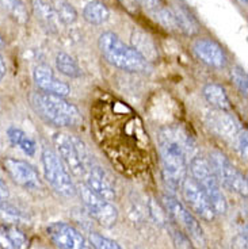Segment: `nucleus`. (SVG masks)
<instances>
[{
  "instance_id": "obj_10",
  "label": "nucleus",
  "mask_w": 248,
  "mask_h": 249,
  "mask_svg": "<svg viewBox=\"0 0 248 249\" xmlns=\"http://www.w3.org/2000/svg\"><path fill=\"white\" fill-rule=\"evenodd\" d=\"M180 188L183 194V199L194 214H197L201 219L208 221V222H211L216 218L217 214L208 199L206 194L192 178L186 176L180 184Z\"/></svg>"
},
{
  "instance_id": "obj_5",
  "label": "nucleus",
  "mask_w": 248,
  "mask_h": 249,
  "mask_svg": "<svg viewBox=\"0 0 248 249\" xmlns=\"http://www.w3.org/2000/svg\"><path fill=\"white\" fill-rule=\"evenodd\" d=\"M53 143L60 156V160L65 165L69 172L77 178H83L86 171L91 165V157L88 153L84 142L74 136H68L65 133H56L53 136Z\"/></svg>"
},
{
  "instance_id": "obj_21",
  "label": "nucleus",
  "mask_w": 248,
  "mask_h": 249,
  "mask_svg": "<svg viewBox=\"0 0 248 249\" xmlns=\"http://www.w3.org/2000/svg\"><path fill=\"white\" fill-rule=\"evenodd\" d=\"M7 136L10 142L13 143L14 146H19L20 149L23 150V153L27 156H34L36 155V150H37V143L36 141L30 138L25 131L20 130L15 126H11L8 130H7Z\"/></svg>"
},
{
  "instance_id": "obj_31",
  "label": "nucleus",
  "mask_w": 248,
  "mask_h": 249,
  "mask_svg": "<svg viewBox=\"0 0 248 249\" xmlns=\"http://www.w3.org/2000/svg\"><path fill=\"white\" fill-rule=\"evenodd\" d=\"M171 237H172V241H174V245L176 249H194L192 247L190 238L183 233L179 229L176 228H171Z\"/></svg>"
},
{
  "instance_id": "obj_29",
  "label": "nucleus",
  "mask_w": 248,
  "mask_h": 249,
  "mask_svg": "<svg viewBox=\"0 0 248 249\" xmlns=\"http://www.w3.org/2000/svg\"><path fill=\"white\" fill-rule=\"evenodd\" d=\"M230 76H232V81H233V84L237 87L239 92L244 95V96H247V73L244 72V69H242L240 67H235V68L232 69V72H230Z\"/></svg>"
},
{
  "instance_id": "obj_36",
  "label": "nucleus",
  "mask_w": 248,
  "mask_h": 249,
  "mask_svg": "<svg viewBox=\"0 0 248 249\" xmlns=\"http://www.w3.org/2000/svg\"><path fill=\"white\" fill-rule=\"evenodd\" d=\"M8 195H10V191H8V188L7 186L3 183V181L0 180V199H7L8 198Z\"/></svg>"
},
{
  "instance_id": "obj_26",
  "label": "nucleus",
  "mask_w": 248,
  "mask_h": 249,
  "mask_svg": "<svg viewBox=\"0 0 248 249\" xmlns=\"http://www.w3.org/2000/svg\"><path fill=\"white\" fill-rule=\"evenodd\" d=\"M172 13H174L175 22L178 26V31L186 34V36L197 34V31H198L197 23L191 18V15H189L187 11H185L183 8H175V10H172Z\"/></svg>"
},
{
  "instance_id": "obj_1",
  "label": "nucleus",
  "mask_w": 248,
  "mask_h": 249,
  "mask_svg": "<svg viewBox=\"0 0 248 249\" xmlns=\"http://www.w3.org/2000/svg\"><path fill=\"white\" fill-rule=\"evenodd\" d=\"M96 121L100 142L122 136L115 159L122 162L124 168H138L141 161L148 160L149 138L144 129L143 121L133 108L119 100L105 103Z\"/></svg>"
},
{
  "instance_id": "obj_30",
  "label": "nucleus",
  "mask_w": 248,
  "mask_h": 249,
  "mask_svg": "<svg viewBox=\"0 0 248 249\" xmlns=\"http://www.w3.org/2000/svg\"><path fill=\"white\" fill-rule=\"evenodd\" d=\"M90 244L93 245L94 249H122L115 241L100 236L98 233H93L90 236Z\"/></svg>"
},
{
  "instance_id": "obj_13",
  "label": "nucleus",
  "mask_w": 248,
  "mask_h": 249,
  "mask_svg": "<svg viewBox=\"0 0 248 249\" xmlns=\"http://www.w3.org/2000/svg\"><path fill=\"white\" fill-rule=\"evenodd\" d=\"M50 241L58 249H86L87 244L84 237L65 222H55L48 228Z\"/></svg>"
},
{
  "instance_id": "obj_37",
  "label": "nucleus",
  "mask_w": 248,
  "mask_h": 249,
  "mask_svg": "<svg viewBox=\"0 0 248 249\" xmlns=\"http://www.w3.org/2000/svg\"><path fill=\"white\" fill-rule=\"evenodd\" d=\"M4 75H6V64H4L3 58L0 56V80L4 77Z\"/></svg>"
},
{
  "instance_id": "obj_20",
  "label": "nucleus",
  "mask_w": 248,
  "mask_h": 249,
  "mask_svg": "<svg viewBox=\"0 0 248 249\" xmlns=\"http://www.w3.org/2000/svg\"><path fill=\"white\" fill-rule=\"evenodd\" d=\"M31 7H33V11L36 14L38 20L48 30L57 31V26H58L60 20L57 19L56 14L53 11L52 6L46 4L44 0H31Z\"/></svg>"
},
{
  "instance_id": "obj_39",
  "label": "nucleus",
  "mask_w": 248,
  "mask_h": 249,
  "mask_svg": "<svg viewBox=\"0 0 248 249\" xmlns=\"http://www.w3.org/2000/svg\"><path fill=\"white\" fill-rule=\"evenodd\" d=\"M3 46V39H1V37H0V48Z\"/></svg>"
},
{
  "instance_id": "obj_4",
  "label": "nucleus",
  "mask_w": 248,
  "mask_h": 249,
  "mask_svg": "<svg viewBox=\"0 0 248 249\" xmlns=\"http://www.w3.org/2000/svg\"><path fill=\"white\" fill-rule=\"evenodd\" d=\"M98 44L102 56L115 68L126 72H143L148 68V61H145L136 50L121 41L112 31L103 33Z\"/></svg>"
},
{
  "instance_id": "obj_12",
  "label": "nucleus",
  "mask_w": 248,
  "mask_h": 249,
  "mask_svg": "<svg viewBox=\"0 0 248 249\" xmlns=\"http://www.w3.org/2000/svg\"><path fill=\"white\" fill-rule=\"evenodd\" d=\"M1 164H3V168L8 174V176L18 186L29 188V190H36L41 186L39 175L36 171V168L30 165L29 162L18 160V159L7 157L1 161Z\"/></svg>"
},
{
  "instance_id": "obj_22",
  "label": "nucleus",
  "mask_w": 248,
  "mask_h": 249,
  "mask_svg": "<svg viewBox=\"0 0 248 249\" xmlns=\"http://www.w3.org/2000/svg\"><path fill=\"white\" fill-rule=\"evenodd\" d=\"M110 17L109 8L102 1H90L83 10V18L91 25H102Z\"/></svg>"
},
{
  "instance_id": "obj_38",
  "label": "nucleus",
  "mask_w": 248,
  "mask_h": 249,
  "mask_svg": "<svg viewBox=\"0 0 248 249\" xmlns=\"http://www.w3.org/2000/svg\"><path fill=\"white\" fill-rule=\"evenodd\" d=\"M240 1H242L243 4H247V3H248V0H240Z\"/></svg>"
},
{
  "instance_id": "obj_27",
  "label": "nucleus",
  "mask_w": 248,
  "mask_h": 249,
  "mask_svg": "<svg viewBox=\"0 0 248 249\" xmlns=\"http://www.w3.org/2000/svg\"><path fill=\"white\" fill-rule=\"evenodd\" d=\"M0 6L3 7L7 13L10 14L20 25H25L29 20L27 10L20 0H0Z\"/></svg>"
},
{
  "instance_id": "obj_2",
  "label": "nucleus",
  "mask_w": 248,
  "mask_h": 249,
  "mask_svg": "<svg viewBox=\"0 0 248 249\" xmlns=\"http://www.w3.org/2000/svg\"><path fill=\"white\" fill-rule=\"evenodd\" d=\"M159 152L164 180L171 188L176 190L187 176L190 140L179 129L167 127L160 133Z\"/></svg>"
},
{
  "instance_id": "obj_24",
  "label": "nucleus",
  "mask_w": 248,
  "mask_h": 249,
  "mask_svg": "<svg viewBox=\"0 0 248 249\" xmlns=\"http://www.w3.org/2000/svg\"><path fill=\"white\" fill-rule=\"evenodd\" d=\"M56 67L62 75L72 77V79H77V77L81 76V69L77 61L72 56H69L68 53H65V52H60L57 54Z\"/></svg>"
},
{
  "instance_id": "obj_6",
  "label": "nucleus",
  "mask_w": 248,
  "mask_h": 249,
  "mask_svg": "<svg viewBox=\"0 0 248 249\" xmlns=\"http://www.w3.org/2000/svg\"><path fill=\"white\" fill-rule=\"evenodd\" d=\"M189 167L191 171V178L204 190L216 214H225L228 205L221 190V184L211 168L209 160L201 156H195L190 160Z\"/></svg>"
},
{
  "instance_id": "obj_19",
  "label": "nucleus",
  "mask_w": 248,
  "mask_h": 249,
  "mask_svg": "<svg viewBox=\"0 0 248 249\" xmlns=\"http://www.w3.org/2000/svg\"><path fill=\"white\" fill-rule=\"evenodd\" d=\"M204 98L206 99V102L210 105L211 107H214L216 110H220V111H227L230 108V102L228 95L225 92L220 84H216V83H209L204 87Z\"/></svg>"
},
{
  "instance_id": "obj_33",
  "label": "nucleus",
  "mask_w": 248,
  "mask_h": 249,
  "mask_svg": "<svg viewBox=\"0 0 248 249\" xmlns=\"http://www.w3.org/2000/svg\"><path fill=\"white\" fill-rule=\"evenodd\" d=\"M141 6H144L147 10H151V11H153V10H157V8H160L161 6V0H137Z\"/></svg>"
},
{
  "instance_id": "obj_28",
  "label": "nucleus",
  "mask_w": 248,
  "mask_h": 249,
  "mask_svg": "<svg viewBox=\"0 0 248 249\" xmlns=\"http://www.w3.org/2000/svg\"><path fill=\"white\" fill-rule=\"evenodd\" d=\"M156 18L159 20L163 27H166L168 30L171 31H178V26L175 22V17L172 10H168V8H157L156 10Z\"/></svg>"
},
{
  "instance_id": "obj_23",
  "label": "nucleus",
  "mask_w": 248,
  "mask_h": 249,
  "mask_svg": "<svg viewBox=\"0 0 248 249\" xmlns=\"http://www.w3.org/2000/svg\"><path fill=\"white\" fill-rule=\"evenodd\" d=\"M211 126L225 137H236V134H237L235 119L225 111L218 110L217 115L211 117Z\"/></svg>"
},
{
  "instance_id": "obj_8",
  "label": "nucleus",
  "mask_w": 248,
  "mask_h": 249,
  "mask_svg": "<svg viewBox=\"0 0 248 249\" xmlns=\"http://www.w3.org/2000/svg\"><path fill=\"white\" fill-rule=\"evenodd\" d=\"M210 165L217 176L220 184H224L228 190L247 196V180L243 174L228 160V157L221 152H211Z\"/></svg>"
},
{
  "instance_id": "obj_17",
  "label": "nucleus",
  "mask_w": 248,
  "mask_h": 249,
  "mask_svg": "<svg viewBox=\"0 0 248 249\" xmlns=\"http://www.w3.org/2000/svg\"><path fill=\"white\" fill-rule=\"evenodd\" d=\"M29 240L15 225H0V249H27Z\"/></svg>"
},
{
  "instance_id": "obj_7",
  "label": "nucleus",
  "mask_w": 248,
  "mask_h": 249,
  "mask_svg": "<svg viewBox=\"0 0 248 249\" xmlns=\"http://www.w3.org/2000/svg\"><path fill=\"white\" fill-rule=\"evenodd\" d=\"M42 165L45 179L53 187V190L64 196H74L76 194V187L71 179L68 169L50 148H44L42 150Z\"/></svg>"
},
{
  "instance_id": "obj_25",
  "label": "nucleus",
  "mask_w": 248,
  "mask_h": 249,
  "mask_svg": "<svg viewBox=\"0 0 248 249\" xmlns=\"http://www.w3.org/2000/svg\"><path fill=\"white\" fill-rule=\"evenodd\" d=\"M50 6L56 14L57 19L64 25H72L77 19V11L67 0H52Z\"/></svg>"
},
{
  "instance_id": "obj_18",
  "label": "nucleus",
  "mask_w": 248,
  "mask_h": 249,
  "mask_svg": "<svg viewBox=\"0 0 248 249\" xmlns=\"http://www.w3.org/2000/svg\"><path fill=\"white\" fill-rule=\"evenodd\" d=\"M132 48L136 50L145 61H153L157 57V49H156L153 39L143 30L137 29L132 33Z\"/></svg>"
},
{
  "instance_id": "obj_35",
  "label": "nucleus",
  "mask_w": 248,
  "mask_h": 249,
  "mask_svg": "<svg viewBox=\"0 0 248 249\" xmlns=\"http://www.w3.org/2000/svg\"><path fill=\"white\" fill-rule=\"evenodd\" d=\"M121 3H122V7L126 8L128 11H131V13H133L134 10L137 11V0H121Z\"/></svg>"
},
{
  "instance_id": "obj_9",
  "label": "nucleus",
  "mask_w": 248,
  "mask_h": 249,
  "mask_svg": "<svg viewBox=\"0 0 248 249\" xmlns=\"http://www.w3.org/2000/svg\"><path fill=\"white\" fill-rule=\"evenodd\" d=\"M164 206H166V212L168 213V215L179 225V228H182L185 234L189 238H191L194 243L204 245V231L199 225L198 219L192 215V213L189 212L185 206L171 196H164Z\"/></svg>"
},
{
  "instance_id": "obj_34",
  "label": "nucleus",
  "mask_w": 248,
  "mask_h": 249,
  "mask_svg": "<svg viewBox=\"0 0 248 249\" xmlns=\"http://www.w3.org/2000/svg\"><path fill=\"white\" fill-rule=\"evenodd\" d=\"M233 249H247V237L244 236H237L233 240Z\"/></svg>"
},
{
  "instance_id": "obj_14",
  "label": "nucleus",
  "mask_w": 248,
  "mask_h": 249,
  "mask_svg": "<svg viewBox=\"0 0 248 249\" xmlns=\"http://www.w3.org/2000/svg\"><path fill=\"white\" fill-rule=\"evenodd\" d=\"M84 186H87L93 193L99 195L106 200H113L115 198V190L112 178L105 169L98 165H91L84 174Z\"/></svg>"
},
{
  "instance_id": "obj_16",
  "label": "nucleus",
  "mask_w": 248,
  "mask_h": 249,
  "mask_svg": "<svg viewBox=\"0 0 248 249\" xmlns=\"http://www.w3.org/2000/svg\"><path fill=\"white\" fill-rule=\"evenodd\" d=\"M33 77L37 84V87L44 91V92L53 93V95H58V96H68L71 92V88L67 83L60 81L53 73V71L48 67V65H37L33 72Z\"/></svg>"
},
{
  "instance_id": "obj_32",
  "label": "nucleus",
  "mask_w": 248,
  "mask_h": 249,
  "mask_svg": "<svg viewBox=\"0 0 248 249\" xmlns=\"http://www.w3.org/2000/svg\"><path fill=\"white\" fill-rule=\"evenodd\" d=\"M236 141H237V148L240 150V155L243 156V159H247V131H239L236 134Z\"/></svg>"
},
{
  "instance_id": "obj_11",
  "label": "nucleus",
  "mask_w": 248,
  "mask_h": 249,
  "mask_svg": "<svg viewBox=\"0 0 248 249\" xmlns=\"http://www.w3.org/2000/svg\"><path fill=\"white\" fill-rule=\"evenodd\" d=\"M80 196L83 203L87 207L90 215L102 226L112 228L113 225L117 222L118 212L115 206L110 203V200H106L100 198L99 195L93 193L87 186L80 187Z\"/></svg>"
},
{
  "instance_id": "obj_3",
  "label": "nucleus",
  "mask_w": 248,
  "mask_h": 249,
  "mask_svg": "<svg viewBox=\"0 0 248 249\" xmlns=\"http://www.w3.org/2000/svg\"><path fill=\"white\" fill-rule=\"evenodd\" d=\"M30 103L38 115L57 127L77 126L81 122L79 108L62 96L41 91L30 95Z\"/></svg>"
},
{
  "instance_id": "obj_15",
  "label": "nucleus",
  "mask_w": 248,
  "mask_h": 249,
  "mask_svg": "<svg viewBox=\"0 0 248 249\" xmlns=\"http://www.w3.org/2000/svg\"><path fill=\"white\" fill-rule=\"evenodd\" d=\"M192 50L199 60L211 68H224L227 56L221 46L209 38H198L192 44Z\"/></svg>"
},
{
  "instance_id": "obj_40",
  "label": "nucleus",
  "mask_w": 248,
  "mask_h": 249,
  "mask_svg": "<svg viewBox=\"0 0 248 249\" xmlns=\"http://www.w3.org/2000/svg\"><path fill=\"white\" fill-rule=\"evenodd\" d=\"M1 205H3V203H1V199H0V207H1Z\"/></svg>"
}]
</instances>
